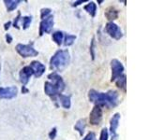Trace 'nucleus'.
I'll list each match as a JSON object with an SVG mask.
<instances>
[{"label": "nucleus", "mask_w": 150, "mask_h": 140, "mask_svg": "<svg viewBox=\"0 0 150 140\" xmlns=\"http://www.w3.org/2000/svg\"><path fill=\"white\" fill-rule=\"evenodd\" d=\"M96 137V134L94 132H89L86 136H84L82 140H94Z\"/></svg>", "instance_id": "nucleus-26"}, {"label": "nucleus", "mask_w": 150, "mask_h": 140, "mask_svg": "<svg viewBox=\"0 0 150 140\" xmlns=\"http://www.w3.org/2000/svg\"><path fill=\"white\" fill-rule=\"evenodd\" d=\"M34 75V71L33 69L27 65V66H25L21 69L20 73H19V78H20V81L22 82L23 86H26V84L29 81L30 78Z\"/></svg>", "instance_id": "nucleus-11"}, {"label": "nucleus", "mask_w": 150, "mask_h": 140, "mask_svg": "<svg viewBox=\"0 0 150 140\" xmlns=\"http://www.w3.org/2000/svg\"><path fill=\"white\" fill-rule=\"evenodd\" d=\"M22 92L23 93H27L28 92V89H26V86H23V88H22Z\"/></svg>", "instance_id": "nucleus-31"}, {"label": "nucleus", "mask_w": 150, "mask_h": 140, "mask_svg": "<svg viewBox=\"0 0 150 140\" xmlns=\"http://www.w3.org/2000/svg\"><path fill=\"white\" fill-rule=\"evenodd\" d=\"M15 50H16L17 52L23 58L35 57V56H37L38 54H39V51L36 50L34 47H33V42L31 44L19 43L16 45Z\"/></svg>", "instance_id": "nucleus-4"}, {"label": "nucleus", "mask_w": 150, "mask_h": 140, "mask_svg": "<svg viewBox=\"0 0 150 140\" xmlns=\"http://www.w3.org/2000/svg\"><path fill=\"white\" fill-rule=\"evenodd\" d=\"M109 137V133H108L107 128H103L100 131V140H108Z\"/></svg>", "instance_id": "nucleus-24"}, {"label": "nucleus", "mask_w": 150, "mask_h": 140, "mask_svg": "<svg viewBox=\"0 0 150 140\" xmlns=\"http://www.w3.org/2000/svg\"><path fill=\"white\" fill-rule=\"evenodd\" d=\"M116 86L118 87L120 90H122L123 92H126V86H127V78H126V75H122L120 78H118L115 81Z\"/></svg>", "instance_id": "nucleus-19"}, {"label": "nucleus", "mask_w": 150, "mask_h": 140, "mask_svg": "<svg viewBox=\"0 0 150 140\" xmlns=\"http://www.w3.org/2000/svg\"><path fill=\"white\" fill-rule=\"evenodd\" d=\"M51 12H52L51 8H41L40 9V18H41V20H43V19H45L48 16H50Z\"/></svg>", "instance_id": "nucleus-22"}, {"label": "nucleus", "mask_w": 150, "mask_h": 140, "mask_svg": "<svg viewBox=\"0 0 150 140\" xmlns=\"http://www.w3.org/2000/svg\"><path fill=\"white\" fill-rule=\"evenodd\" d=\"M29 66L33 69V71H34V76L37 77V78H40L41 77L43 73L45 72V65L43 64H41L39 61H32L31 64Z\"/></svg>", "instance_id": "nucleus-12"}, {"label": "nucleus", "mask_w": 150, "mask_h": 140, "mask_svg": "<svg viewBox=\"0 0 150 140\" xmlns=\"http://www.w3.org/2000/svg\"><path fill=\"white\" fill-rule=\"evenodd\" d=\"M70 98H71V95H65V94H62V93H60L57 96V99L60 103V105L62 106L65 109L70 108V106H71Z\"/></svg>", "instance_id": "nucleus-13"}, {"label": "nucleus", "mask_w": 150, "mask_h": 140, "mask_svg": "<svg viewBox=\"0 0 150 140\" xmlns=\"http://www.w3.org/2000/svg\"><path fill=\"white\" fill-rule=\"evenodd\" d=\"M54 23V16L52 14L43 20H41L40 23V36H41L43 34H50L53 30Z\"/></svg>", "instance_id": "nucleus-7"}, {"label": "nucleus", "mask_w": 150, "mask_h": 140, "mask_svg": "<svg viewBox=\"0 0 150 140\" xmlns=\"http://www.w3.org/2000/svg\"><path fill=\"white\" fill-rule=\"evenodd\" d=\"M86 119H80L77 120V123H75L74 125V129L75 131H77L79 133V134L83 136V134H84V130H86Z\"/></svg>", "instance_id": "nucleus-15"}, {"label": "nucleus", "mask_w": 150, "mask_h": 140, "mask_svg": "<svg viewBox=\"0 0 150 140\" xmlns=\"http://www.w3.org/2000/svg\"><path fill=\"white\" fill-rule=\"evenodd\" d=\"M105 31L108 35L115 40H119L123 36V33H122L121 28L117 24H115L114 22H109L106 23Z\"/></svg>", "instance_id": "nucleus-6"}, {"label": "nucleus", "mask_w": 150, "mask_h": 140, "mask_svg": "<svg viewBox=\"0 0 150 140\" xmlns=\"http://www.w3.org/2000/svg\"><path fill=\"white\" fill-rule=\"evenodd\" d=\"M4 3L7 8V10L8 12H11L22 3V1L21 0H4Z\"/></svg>", "instance_id": "nucleus-16"}, {"label": "nucleus", "mask_w": 150, "mask_h": 140, "mask_svg": "<svg viewBox=\"0 0 150 140\" xmlns=\"http://www.w3.org/2000/svg\"><path fill=\"white\" fill-rule=\"evenodd\" d=\"M70 56L68 50H58L50 60L51 69L62 71L69 63Z\"/></svg>", "instance_id": "nucleus-3"}, {"label": "nucleus", "mask_w": 150, "mask_h": 140, "mask_svg": "<svg viewBox=\"0 0 150 140\" xmlns=\"http://www.w3.org/2000/svg\"><path fill=\"white\" fill-rule=\"evenodd\" d=\"M12 40H13V38H12V36H11V34H7L6 35V41H7V43H11L12 42Z\"/></svg>", "instance_id": "nucleus-29"}, {"label": "nucleus", "mask_w": 150, "mask_h": 140, "mask_svg": "<svg viewBox=\"0 0 150 140\" xmlns=\"http://www.w3.org/2000/svg\"><path fill=\"white\" fill-rule=\"evenodd\" d=\"M21 21L23 22V29L26 30L30 26V23L32 22V16H23L21 18Z\"/></svg>", "instance_id": "nucleus-21"}, {"label": "nucleus", "mask_w": 150, "mask_h": 140, "mask_svg": "<svg viewBox=\"0 0 150 140\" xmlns=\"http://www.w3.org/2000/svg\"><path fill=\"white\" fill-rule=\"evenodd\" d=\"M52 37H53V40L55 42L56 45L60 46L63 43V39H64V33L62 31H55L53 33L52 35Z\"/></svg>", "instance_id": "nucleus-18"}, {"label": "nucleus", "mask_w": 150, "mask_h": 140, "mask_svg": "<svg viewBox=\"0 0 150 140\" xmlns=\"http://www.w3.org/2000/svg\"><path fill=\"white\" fill-rule=\"evenodd\" d=\"M75 39H76V36L74 35H69V34H66L64 35V39H63V44L65 46H71Z\"/></svg>", "instance_id": "nucleus-20"}, {"label": "nucleus", "mask_w": 150, "mask_h": 140, "mask_svg": "<svg viewBox=\"0 0 150 140\" xmlns=\"http://www.w3.org/2000/svg\"><path fill=\"white\" fill-rule=\"evenodd\" d=\"M118 13H119V11L117 10L115 8L110 7V8H108L106 9V11H105V17L109 21L112 22L114 20H115V19L118 18Z\"/></svg>", "instance_id": "nucleus-14"}, {"label": "nucleus", "mask_w": 150, "mask_h": 140, "mask_svg": "<svg viewBox=\"0 0 150 140\" xmlns=\"http://www.w3.org/2000/svg\"><path fill=\"white\" fill-rule=\"evenodd\" d=\"M88 99L98 106L115 107L119 103V93L116 91H109L107 92H100L94 89L88 92Z\"/></svg>", "instance_id": "nucleus-1"}, {"label": "nucleus", "mask_w": 150, "mask_h": 140, "mask_svg": "<svg viewBox=\"0 0 150 140\" xmlns=\"http://www.w3.org/2000/svg\"><path fill=\"white\" fill-rule=\"evenodd\" d=\"M11 23H12V22H11V21H8V22L5 23V24H4V29L6 30V31L8 30V29H9V27H11Z\"/></svg>", "instance_id": "nucleus-30"}, {"label": "nucleus", "mask_w": 150, "mask_h": 140, "mask_svg": "<svg viewBox=\"0 0 150 140\" xmlns=\"http://www.w3.org/2000/svg\"><path fill=\"white\" fill-rule=\"evenodd\" d=\"M102 120V109L101 107L95 106L92 108L89 115V121L92 125H100Z\"/></svg>", "instance_id": "nucleus-9"}, {"label": "nucleus", "mask_w": 150, "mask_h": 140, "mask_svg": "<svg viewBox=\"0 0 150 140\" xmlns=\"http://www.w3.org/2000/svg\"><path fill=\"white\" fill-rule=\"evenodd\" d=\"M47 78L52 81H46L44 83V92L48 96H50L54 102H56L57 101V96L65 90L66 84L62 77L58 75L57 72L49 74Z\"/></svg>", "instance_id": "nucleus-2"}, {"label": "nucleus", "mask_w": 150, "mask_h": 140, "mask_svg": "<svg viewBox=\"0 0 150 140\" xmlns=\"http://www.w3.org/2000/svg\"><path fill=\"white\" fill-rule=\"evenodd\" d=\"M20 18H21V12L20 11H18V13H17V17L14 19V21H13V24H12V26L13 27H15L16 29H20V27H19V25H18V22H19V20H20Z\"/></svg>", "instance_id": "nucleus-25"}, {"label": "nucleus", "mask_w": 150, "mask_h": 140, "mask_svg": "<svg viewBox=\"0 0 150 140\" xmlns=\"http://www.w3.org/2000/svg\"><path fill=\"white\" fill-rule=\"evenodd\" d=\"M111 68H112V78L111 81H115L117 78L124 75V65L119 60L112 59L111 61Z\"/></svg>", "instance_id": "nucleus-5"}, {"label": "nucleus", "mask_w": 150, "mask_h": 140, "mask_svg": "<svg viewBox=\"0 0 150 140\" xmlns=\"http://www.w3.org/2000/svg\"><path fill=\"white\" fill-rule=\"evenodd\" d=\"M84 2H86V0H79V1H75L74 3H72L71 6L72 7H77V6H79V5H81V4H83Z\"/></svg>", "instance_id": "nucleus-28"}, {"label": "nucleus", "mask_w": 150, "mask_h": 140, "mask_svg": "<svg viewBox=\"0 0 150 140\" xmlns=\"http://www.w3.org/2000/svg\"><path fill=\"white\" fill-rule=\"evenodd\" d=\"M83 9L86 10L88 14H90L91 17H95L96 13H97V5L95 2H88V4H86V6L83 7Z\"/></svg>", "instance_id": "nucleus-17"}, {"label": "nucleus", "mask_w": 150, "mask_h": 140, "mask_svg": "<svg viewBox=\"0 0 150 140\" xmlns=\"http://www.w3.org/2000/svg\"><path fill=\"white\" fill-rule=\"evenodd\" d=\"M18 93V89L16 86L1 87L0 88V99H12L16 97Z\"/></svg>", "instance_id": "nucleus-10"}, {"label": "nucleus", "mask_w": 150, "mask_h": 140, "mask_svg": "<svg viewBox=\"0 0 150 140\" xmlns=\"http://www.w3.org/2000/svg\"><path fill=\"white\" fill-rule=\"evenodd\" d=\"M95 47H96V42H95V37H92L91 44H90V54L92 60L95 59Z\"/></svg>", "instance_id": "nucleus-23"}, {"label": "nucleus", "mask_w": 150, "mask_h": 140, "mask_svg": "<svg viewBox=\"0 0 150 140\" xmlns=\"http://www.w3.org/2000/svg\"><path fill=\"white\" fill-rule=\"evenodd\" d=\"M56 134H57V129H56V127H54L53 129H52L50 131V133H49V137L51 140H54L56 136Z\"/></svg>", "instance_id": "nucleus-27"}, {"label": "nucleus", "mask_w": 150, "mask_h": 140, "mask_svg": "<svg viewBox=\"0 0 150 140\" xmlns=\"http://www.w3.org/2000/svg\"><path fill=\"white\" fill-rule=\"evenodd\" d=\"M121 119L120 113H115L112 115L110 120V132H111V140H117L118 139V134L116 133V130L118 128L119 121Z\"/></svg>", "instance_id": "nucleus-8"}]
</instances>
